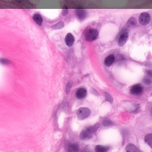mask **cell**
<instances>
[{
    "mask_svg": "<svg viewBox=\"0 0 152 152\" xmlns=\"http://www.w3.org/2000/svg\"><path fill=\"white\" fill-rule=\"evenodd\" d=\"M90 114H91V111L89 108L82 107L80 108L78 110L77 112V117L79 119L83 120L89 117Z\"/></svg>",
    "mask_w": 152,
    "mask_h": 152,
    "instance_id": "6da1fadb",
    "label": "cell"
},
{
    "mask_svg": "<svg viewBox=\"0 0 152 152\" xmlns=\"http://www.w3.org/2000/svg\"><path fill=\"white\" fill-rule=\"evenodd\" d=\"M99 36V32L95 29H89L86 32L85 39L88 41L92 42L96 40Z\"/></svg>",
    "mask_w": 152,
    "mask_h": 152,
    "instance_id": "7a4b0ae2",
    "label": "cell"
},
{
    "mask_svg": "<svg viewBox=\"0 0 152 152\" xmlns=\"http://www.w3.org/2000/svg\"><path fill=\"white\" fill-rule=\"evenodd\" d=\"M139 20L140 24H141L142 25H147L150 22V14L146 12L142 13L140 14Z\"/></svg>",
    "mask_w": 152,
    "mask_h": 152,
    "instance_id": "3957f363",
    "label": "cell"
},
{
    "mask_svg": "<svg viewBox=\"0 0 152 152\" xmlns=\"http://www.w3.org/2000/svg\"><path fill=\"white\" fill-rule=\"evenodd\" d=\"M143 88L141 85L140 84H137L131 87V89H130V92H131V93L133 94V95H140L143 92Z\"/></svg>",
    "mask_w": 152,
    "mask_h": 152,
    "instance_id": "277c9868",
    "label": "cell"
},
{
    "mask_svg": "<svg viewBox=\"0 0 152 152\" xmlns=\"http://www.w3.org/2000/svg\"><path fill=\"white\" fill-rule=\"evenodd\" d=\"M128 39V33L127 31L122 32L119 37L118 45L119 46H124Z\"/></svg>",
    "mask_w": 152,
    "mask_h": 152,
    "instance_id": "5b68a950",
    "label": "cell"
},
{
    "mask_svg": "<svg viewBox=\"0 0 152 152\" xmlns=\"http://www.w3.org/2000/svg\"><path fill=\"white\" fill-rule=\"evenodd\" d=\"M93 136V134L90 133L88 129H84L81 132L80 134V139L82 140H87L92 138V137Z\"/></svg>",
    "mask_w": 152,
    "mask_h": 152,
    "instance_id": "8992f818",
    "label": "cell"
},
{
    "mask_svg": "<svg viewBox=\"0 0 152 152\" xmlns=\"http://www.w3.org/2000/svg\"><path fill=\"white\" fill-rule=\"evenodd\" d=\"M65 42H66V45L68 46H71L73 45L74 42V36L71 33H68L65 38Z\"/></svg>",
    "mask_w": 152,
    "mask_h": 152,
    "instance_id": "52a82bcc",
    "label": "cell"
},
{
    "mask_svg": "<svg viewBox=\"0 0 152 152\" xmlns=\"http://www.w3.org/2000/svg\"><path fill=\"white\" fill-rule=\"evenodd\" d=\"M76 14L77 18L81 21L84 20L87 16L86 11L83 9H77L76 11Z\"/></svg>",
    "mask_w": 152,
    "mask_h": 152,
    "instance_id": "ba28073f",
    "label": "cell"
},
{
    "mask_svg": "<svg viewBox=\"0 0 152 152\" xmlns=\"http://www.w3.org/2000/svg\"><path fill=\"white\" fill-rule=\"evenodd\" d=\"M76 95L78 99H83L87 96V90L84 88H79L76 92Z\"/></svg>",
    "mask_w": 152,
    "mask_h": 152,
    "instance_id": "9c48e42d",
    "label": "cell"
},
{
    "mask_svg": "<svg viewBox=\"0 0 152 152\" xmlns=\"http://www.w3.org/2000/svg\"><path fill=\"white\" fill-rule=\"evenodd\" d=\"M115 57L113 54L108 55L105 60L104 63L107 67H110L115 61Z\"/></svg>",
    "mask_w": 152,
    "mask_h": 152,
    "instance_id": "30bf717a",
    "label": "cell"
},
{
    "mask_svg": "<svg viewBox=\"0 0 152 152\" xmlns=\"http://www.w3.org/2000/svg\"><path fill=\"white\" fill-rule=\"evenodd\" d=\"M126 150L128 152H138L140 150L133 144H128L126 147Z\"/></svg>",
    "mask_w": 152,
    "mask_h": 152,
    "instance_id": "8fae6325",
    "label": "cell"
},
{
    "mask_svg": "<svg viewBox=\"0 0 152 152\" xmlns=\"http://www.w3.org/2000/svg\"><path fill=\"white\" fill-rule=\"evenodd\" d=\"M99 127H100V124L99 123H97V124H96L95 125L89 127V128H87V129H88L90 133L94 134L97 131V130L99 129Z\"/></svg>",
    "mask_w": 152,
    "mask_h": 152,
    "instance_id": "7c38bea8",
    "label": "cell"
},
{
    "mask_svg": "<svg viewBox=\"0 0 152 152\" xmlns=\"http://www.w3.org/2000/svg\"><path fill=\"white\" fill-rule=\"evenodd\" d=\"M33 19L37 24L38 25H41L42 23V18L39 14H35L33 16Z\"/></svg>",
    "mask_w": 152,
    "mask_h": 152,
    "instance_id": "4fadbf2b",
    "label": "cell"
},
{
    "mask_svg": "<svg viewBox=\"0 0 152 152\" xmlns=\"http://www.w3.org/2000/svg\"><path fill=\"white\" fill-rule=\"evenodd\" d=\"M137 22V21L136 18L131 17L128 20V21L127 22V26H128V27H134V26H135L136 25Z\"/></svg>",
    "mask_w": 152,
    "mask_h": 152,
    "instance_id": "5bb4252c",
    "label": "cell"
},
{
    "mask_svg": "<svg viewBox=\"0 0 152 152\" xmlns=\"http://www.w3.org/2000/svg\"><path fill=\"white\" fill-rule=\"evenodd\" d=\"M110 149V147L108 146H104L102 145H98L96 146L95 150L97 152H106Z\"/></svg>",
    "mask_w": 152,
    "mask_h": 152,
    "instance_id": "9a60e30c",
    "label": "cell"
},
{
    "mask_svg": "<svg viewBox=\"0 0 152 152\" xmlns=\"http://www.w3.org/2000/svg\"><path fill=\"white\" fill-rule=\"evenodd\" d=\"M79 150V146L77 144H71L68 147V151H77Z\"/></svg>",
    "mask_w": 152,
    "mask_h": 152,
    "instance_id": "2e32d148",
    "label": "cell"
},
{
    "mask_svg": "<svg viewBox=\"0 0 152 152\" xmlns=\"http://www.w3.org/2000/svg\"><path fill=\"white\" fill-rule=\"evenodd\" d=\"M144 141L148 144L150 147H152V134H148L144 137Z\"/></svg>",
    "mask_w": 152,
    "mask_h": 152,
    "instance_id": "e0dca14e",
    "label": "cell"
},
{
    "mask_svg": "<svg viewBox=\"0 0 152 152\" xmlns=\"http://www.w3.org/2000/svg\"><path fill=\"white\" fill-rule=\"evenodd\" d=\"M64 27V23L63 21H60L59 22H58L57 23L53 25L52 28L54 30H58V29H61L63 28Z\"/></svg>",
    "mask_w": 152,
    "mask_h": 152,
    "instance_id": "ac0fdd59",
    "label": "cell"
},
{
    "mask_svg": "<svg viewBox=\"0 0 152 152\" xmlns=\"http://www.w3.org/2000/svg\"><path fill=\"white\" fill-rule=\"evenodd\" d=\"M104 95L105 96V98H106V100L109 101V102H110L111 103H112L113 102V98L112 97V96L110 95V93H108V92H104Z\"/></svg>",
    "mask_w": 152,
    "mask_h": 152,
    "instance_id": "d6986e66",
    "label": "cell"
},
{
    "mask_svg": "<svg viewBox=\"0 0 152 152\" xmlns=\"http://www.w3.org/2000/svg\"><path fill=\"white\" fill-rule=\"evenodd\" d=\"M0 62L4 64H9L10 63V61L7 58H0Z\"/></svg>",
    "mask_w": 152,
    "mask_h": 152,
    "instance_id": "ffe728a7",
    "label": "cell"
},
{
    "mask_svg": "<svg viewBox=\"0 0 152 152\" xmlns=\"http://www.w3.org/2000/svg\"><path fill=\"white\" fill-rule=\"evenodd\" d=\"M112 124V122L111 121V120L110 119H106L104 122V125L105 126H109Z\"/></svg>",
    "mask_w": 152,
    "mask_h": 152,
    "instance_id": "44dd1931",
    "label": "cell"
},
{
    "mask_svg": "<svg viewBox=\"0 0 152 152\" xmlns=\"http://www.w3.org/2000/svg\"><path fill=\"white\" fill-rule=\"evenodd\" d=\"M68 10L67 8L63 9V10L62 11V14L63 16H67V14H68Z\"/></svg>",
    "mask_w": 152,
    "mask_h": 152,
    "instance_id": "7402d4cb",
    "label": "cell"
},
{
    "mask_svg": "<svg viewBox=\"0 0 152 152\" xmlns=\"http://www.w3.org/2000/svg\"><path fill=\"white\" fill-rule=\"evenodd\" d=\"M71 88V85L70 84V83H68L67 84V86H66V93H68L69 92H70V90Z\"/></svg>",
    "mask_w": 152,
    "mask_h": 152,
    "instance_id": "603a6c76",
    "label": "cell"
}]
</instances>
